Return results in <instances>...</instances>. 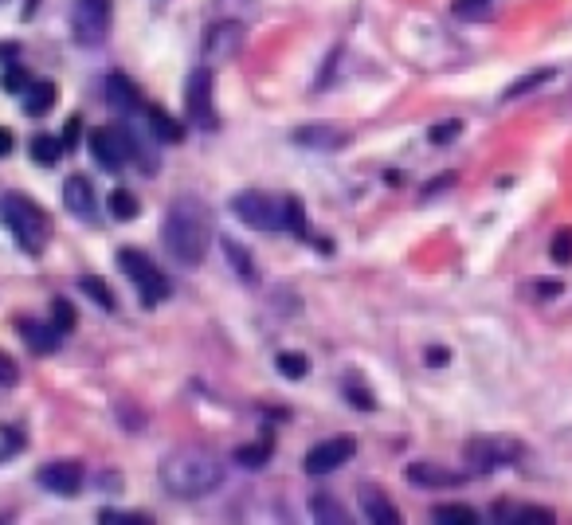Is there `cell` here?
Listing matches in <instances>:
<instances>
[{
	"mask_svg": "<svg viewBox=\"0 0 572 525\" xmlns=\"http://www.w3.org/2000/svg\"><path fill=\"white\" fill-rule=\"evenodd\" d=\"M79 287L87 290V294L95 298L102 310H114V294H110V287H106L98 275H83V279H79Z\"/></svg>",
	"mask_w": 572,
	"mask_h": 525,
	"instance_id": "cell-27",
	"label": "cell"
},
{
	"mask_svg": "<svg viewBox=\"0 0 572 525\" xmlns=\"http://www.w3.org/2000/svg\"><path fill=\"white\" fill-rule=\"evenodd\" d=\"M59 153H63V145H59L55 134H36V138H32V157H36L40 165H55Z\"/></svg>",
	"mask_w": 572,
	"mask_h": 525,
	"instance_id": "cell-22",
	"label": "cell"
},
{
	"mask_svg": "<svg viewBox=\"0 0 572 525\" xmlns=\"http://www.w3.org/2000/svg\"><path fill=\"white\" fill-rule=\"evenodd\" d=\"M294 142L306 145V149H341L345 145V130L330 126V122H314V126L294 130Z\"/></svg>",
	"mask_w": 572,
	"mask_h": 525,
	"instance_id": "cell-14",
	"label": "cell"
},
{
	"mask_svg": "<svg viewBox=\"0 0 572 525\" xmlns=\"http://www.w3.org/2000/svg\"><path fill=\"white\" fill-rule=\"evenodd\" d=\"M314 510H318V522H326V525L345 522V514L337 510V502H334V498H314Z\"/></svg>",
	"mask_w": 572,
	"mask_h": 525,
	"instance_id": "cell-33",
	"label": "cell"
},
{
	"mask_svg": "<svg viewBox=\"0 0 572 525\" xmlns=\"http://www.w3.org/2000/svg\"><path fill=\"white\" fill-rule=\"evenodd\" d=\"M349 400H353L357 408H373V400H369V396H365L361 388H349Z\"/></svg>",
	"mask_w": 572,
	"mask_h": 525,
	"instance_id": "cell-40",
	"label": "cell"
},
{
	"mask_svg": "<svg viewBox=\"0 0 572 525\" xmlns=\"http://www.w3.org/2000/svg\"><path fill=\"white\" fill-rule=\"evenodd\" d=\"M110 12L114 4L110 0H79L75 12H71V28H75V40L83 48H98L110 32Z\"/></svg>",
	"mask_w": 572,
	"mask_h": 525,
	"instance_id": "cell-7",
	"label": "cell"
},
{
	"mask_svg": "<svg viewBox=\"0 0 572 525\" xmlns=\"http://www.w3.org/2000/svg\"><path fill=\"white\" fill-rule=\"evenodd\" d=\"M353 451H357V439L353 435H334V439H326V443H318L310 455H306V475H330L337 467H345L349 459H353Z\"/></svg>",
	"mask_w": 572,
	"mask_h": 525,
	"instance_id": "cell-10",
	"label": "cell"
},
{
	"mask_svg": "<svg viewBox=\"0 0 572 525\" xmlns=\"http://www.w3.org/2000/svg\"><path fill=\"white\" fill-rule=\"evenodd\" d=\"M79 130H83L79 118H71V122H67V134H63V149H75V145H79Z\"/></svg>",
	"mask_w": 572,
	"mask_h": 525,
	"instance_id": "cell-39",
	"label": "cell"
},
{
	"mask_svg": "<svg viewBox=\"0 0 572 525\" xmlns=\"http://www.w3.org/2000/svg\"><path fill=\"white\" fill-rule=\"evenodd\" d=\"M220 482H224V467L216 463L212 451L181 447V451H169V455L161 459V486H165L173 498H204V494H212Z\"/></svg>",
	"mask_w": 572,
	"mask_h": 525,
	"instance_id": "cell-1",
	"label": "cell"
},
{
	"mask_svg": "<svg viewBox=\"0 0 572 525\" xmlns=\"http://www.w3.org/2000/svg\"><path fill=\"white\" fill-rule=\"evenodd\" d=\"M106 98H110V106H114V110H122L126 118L142 106V98H138V91H134V83H130L122 71H110V79H106Z\"/></svg>",
	"mask_w": 572,
	"mask_h": 525,
	"instance_id": "cell-16",
	"label": "cell"
},
{
	"mask_svg": "<svg viewBox=\"0 0 572 525\" xmlns=\"http://www.w3.org/2000/svg\"><path fill=\"white\" fill-rule=\"evenodd\" d=\"M8 153H12V134L0 126V157H8Z\"/></svg>",
	"mask_w": 572,
	"mask_h": 525,
	"instance_id": "cell-41",
	"label": "cell"
},
{
	"mask_svg": "<svg viewBox=\"0 0 572 525\" xmlns=\"http://www.w3.org/2000/svg\"><path fill=\"white\" fill-rule=\"evenodd\" d=\"M91 153H95V161L102 169L118 173L126 161L138 157V142H134V134L122 130V126H98V130H91Z\"/></svg>",
	"mask_w": 572,
	"mask_h": 525,
	"instance_id": "cell-6",
	"label": "cell"
},
{
	"mask_svg": "<svg viewBox=\"0 0 572 525\" xmlns=\"http://www.w3.org/2000/svg\"><path fill=\"white\" fill-rule=\"evenodd\" d=\"M145 122H149V134H153L157 142H165V145L185 142V126H181L177 118H169L161 106H149V110H145Z\"/></svg>",
	"mask_w": 572,
	"mask_h": 525,
	"instance_id": "cell-17",
	"label": "cell"
},
{
	"mask_svg": "<svg viewBox=\"0 0 572 525\" xmlns=\"http://www.w3.org/2000/svg\"><path fill=\"white\" fill-rule=\"evenodd\" d=\"M83 467L79 463H48V467H40V486L48 490V494H63V498H71V494H79L83 490Z\"/></svg>",
	"mask_w": 572,
	"mask_h": 525,
	"instance_id": "cell-11",
	"label": "cell"
},
{
	"mask_svg": "<svg viewBox=\"0 0 572 525\" xmlns=\"http://www.w3.org/2000/svg\"><path fill=\"white\" fill-rule=\"evenodd\" d=\"M4 87H8V91H28V79H24V71H20V67H8V75H4Z\"/></svg>",
	"mask_w": 572,
	"mask_h": 525,
	"instance_id": "cell-37",
	"label": "cell"
},
{
	"mask_svg": "<svg viewBox=\"0 0 572 525\" xmlns=\"http://www.w3.org/2000/svg\"><path fill=\"white\" fill-rule=\"evenodd\" d=\"M110 216H114V220H134V216H138V200H134V192H126V189L110 192Z\"/></svg>",
	"mask_w": 572,
	"mask_h": 525,
	"instance_id": "cell-24",
	"label": "cell"
},
{
	"mask_svg": "<svg viewBox=\"0 0 572 525\" xmlns=\"http://www.w3.org/2000/svg\"><path fill=\"white\" fill-rule=\"evenodd\" d=\"M243 40H247V32H243L239 24H216V28L208 32V40H204V51H208V59L228 63V59H236L239 55Z\"/></svg>",
	"mask_w": 572,
	"mask_h": 525,
	"instance_id": "cell-12",
	"label": "cell"
},
{
	"mask_svg": "<svg viewBox=\"0 0 572 525\" xmlns=\"http://www.w3.org/2000/svg\"><path fill=\"white\" fill-rule=\"evenodd\" d=\"M232 208H236V216L243 224L259 228L267 236L286 228V200H275L267 192H239L236 200H232Z\"/></svg>",
	"mask_w": 572,
	"mask_h": 525,
	"instance_id": "cell-4",
	"label": "cell"
},
{
	"mask_svg": "<svg viewBox=\"0 0 572 525\" xmlns=\"http://www.w3.org/2000/svg\"><path fill=\"white\" fill-rule=\"evenodd\" d=\"M286 228L294 239H310V224H306V212H302V200L286 196Z\"/></svg>",
	"mask_w": 572,
	"mask_h": 525,
	"instance_id": "cell-23",
	"label": "cell"
},
{
	"mask_svg": "<svg viewBox=\"0 0 572 525\" xmlns=\"http://www.w3.org/2000/svg\"><path fill=\"white\" fill-rule=\"evenodd\" d=\"M51 106H55V83H28V91H24V114L44 118Z\"/></svg>",
	"mask_w": 572,
	"mask_h": 525,
	"instance_id": "cell-20",
	"label": "cell"
},
{
	"mask_svg": "<svg viewBox=\"0 0 572 525\" xmlns=\"http://www.w3.org/2000/svg\"><path fill=\"white\" fill-rule=\"evenodd\" d=\"M0 220L8 224V232L16 236V243H20L28 255H40L51 243L48 212H44L36 200L20 196V192H8V196L0 200Z\"/></svg>",
	"mask_w": 572,
	"mask_h": 525,
	"instance_id": "cell-3",
	"label": "cell"
},
{
	"mask_svg": "<svg viewBox=\"0 0 572 525\" xmlns=\"http://www.w3.org/2000/svg\"><path fill=\"white\" fill-rule=\"evenodd\" d=\"M63 204H67L71 216L95 220V189H91V181H87V177H67V185H63Z\"/></svg>",
	"mask_w": 572,
	"mask_h": 525,
	"instance_id": "cell-13",
	"label": "cell"
},
{
	"mask_svg": "<svg viewBox=\"0 0 572 525\" xmlns=\"http://www.w3.org/2000/svg\"><path fill=\"white\" fill-rule=\"evenodd\" d=\"M549 255H553V263H561V267H569L572 263V228H561L553 243H549Z\"/></svg>",
	"mask_w": 572,
	"mask_h": 525,
	"instance_id": "cell-29",
	"label": "cell"
},
{
	"mask_svg": "<svg viewBox=\"0 0 572 525\" xmlns=\"http://www.w3.org/2000/svg\"><path fill=\"white\" fill-rule=\"evenodd\" d=\"M494 4H498V0H455L451 12H455L459 20H482V16L494 12Z\"/></svg>",
	"mask_w": 572,
	"mask_h": 525,
	"instance_id": "cell-25",
	"label": "cell"
},
{
	"mask_svg": "<svg viewBox=\"0 0 572 525\" xmlns=\"http://www.w3.org/2000/svg\"><path fill=\"white\" fill-rule=\"evenodd\" d=\"M459 130H463V122H439V126H431V145H447L459 138Z\"/></svg>",
	"mask_w": 572,
	"mask_h": 525,
	"instance_id": "cell-34",
	"label": "cell"
},
{
	"mask_svg": "<svg viewBox=\"0 0 572 525\" xmlns=\"http://www.w3.org/2000/svg\"><path fill=\"white\" fill-rule=\"evenodd\" d=\"M118 267H122V275L134 279V287L142 290V306H157L169 294V279L149 263V255H142L138 247H122L118 251Z\"/></svg>",
	"mask_w": 572,
	"mask_h": 525,
	"instance_id": "cell-5",
	"label": "cell"
},
{
	"mask_svg": "<svg viewBox=\"0 0 572 525\" xmlns=\"http://www.w3.org/2000/svg\"><path fill=\"white\" fill-rule=\"evenodd\" d=\"M271 459V443H247V447H239V463L243 467H263Z\"/></svg>",
	"mask_w": 572,
	"mask_h": 525,
	"instance_id": "cell-30",
	"label": "cell"
},
{
	"mask_svg": "<svg viewBox=\"0 0 572 525\" xmlns=\"http://www.w3.org/2000/svg\"><path fill=\"white\" fill-rule=\"evenodd\" d=\"M506 522H514V525H549V522H553V514H549V510H518V514H510Z\"/></svg>",
	"mask_w": 572,
	"mask_h": 525,
	"instance_id": "cell-35",
	"label": "cell"
},
{
	"mask_svg": "<svg viewBox=\"0 0 572 525\" xmlns=\"http://www.w3.org/2000/svg\"><path fill=\"white\" fill-rule=\"evenodd\" d=\"M361 510H365V518L377 525H400V514H396V506L384 498V490L377 486H361Z\"/></svg>",
	"mask_w": 572,
	"mask_h": 525,
	"instance_id": "cell-15",
	"label": "cell"
},
{
	"mask_svg": "<svg viewBox=\"0 0 572 525\" xmlns=\"http://www.w3.org/2000/svg\"><path fill=\"white\" fill-rule=\"evenodd\" d=\"M12 384H16V365L0 353V388H12Z\"/></svg>",
	"mask_w": 572,
	"mask_h": 525,
	"instance_id": "cell-38",
	"label": "cell"
},
{
	"mask_svg": "<svg viewBox=\"0 0 572 525\" xmlns=\"http://www.w3.org/2000/svg\"><path fill=\"white\" fill-rule=\"evenodd\" d=\"M431 522L435 525H475V510H471V506H439V510H431Z\"/></svg>",
	"mask_w": 572,
	"mask_h": 525,
	"instance_id": "cell-21",
	"label": "cell"
},
{
	"mask_svg": "<svg viewBox=\"0 0 572 525\" xmlns=\"http://www.w3.org/2000/svg\"><path fill=\"white\" fill-rule=\"evenodd\" d=\"M224 251L232 255V263H236V271L243 275V279H255V267H251V255L247 251H239L236 239H224Z\"/></svg>",
	"mask_w": 572,
	"mask_h": 525,
	"instance_id": "cell-32",
	"label": "cell"
},
{
	"mask_svg": "<svg viewBox=\"0 0 572 525\" xmlns=\"http://www.w3.org/2000/svg\"><path fill=\"white\" fill-rule=\"evenodd\" d=\"M161 239H165L169 255L181 259L185 267L204 263L208 243H212V224H208L204 204H196V200H177V204L169 208V216H165Z\"/></svg>",
	"mask_w": 572,
	"mask_h": 525,
	"instance_id": "cell-2",
	"label": "cell"
},
{
	"mask_svg": "<svg viewBox=\"0 0 572 525\" xmlns=\"http://www.w3.org/2000/svg\"><path fill=\"white\" fill-rule=\"evenodd\" d=\"M98 522H102V525H153L149 518H138V514H122V510H106Z\"/></svg>",
	"mask_w": 572,
	"mask_h": 525,
	"instance_id": "cell-36",
	"label": "cell"
},
{
	"mask_svg": "<svg viewBox=\"0 0 572 525\" xmlns=\"http://www.w3.org/2000/svg\"><path fill=\"white\" fill-rule=\"evenodd\" d=\"M463 455H467V467L475 475H486V471H498V467L514 463L518 459V443L514 439H498V435H482V439L467 443Z\"/></svg>",
	"mask_w": 572,
	"mask_h": 525,
	"instance_id": "cell-8",
	"label": "cell"
},
{
	"mask_svg": "<svg viewBox=\"0 0 572 525\" xmlns=\"http://www.w3.org/2000/svg\"><path fill=\"white\" fill-rule=\"evenodd\" d=\"M51 318H55V330H59V334H71V330H75V306H71L67 298H55V302H51Z\"/></svg>",
	"mask_w": 572,
	"mask_h": 525,
	"instance_id": "cell-28",
	"label": "cell"
},
{
	"mask_svg": "<svg viewBox=\"0 0 572 525\" xmlns=\"http://www.w3.org/2000/svg\"><path fill=\"white\" fill-rule=\"evenodd\" d=\"M428 365H447V349H431Z\"/></svg>",
	"mask_w": 572,
	"mask_h": 525,
	"instance_id": "cell-42",
	"label": "cell"
},
{
	"mask_svg": "<svg viewBox=\"0 0 572 525\" xmlns=\"http://www.w3.org/2000/svg\"><path fill=\"white\" fill-rule=\"evenodd\" d=\"M20 337H24V341H28V349H36L40 357L55 353V345H59V330H55V326H44V322H36V318H24V322H20Z\"/></svg>",
	"mask_w": 572,
	"mask_h": 525,
	"instance_id": "cell-18",
	"label": "cell"
},
{
	"mask_svg": "<svg viewBox=\"0 0 572 525\" xmlns=\"http://www.w3.org/2000/svg\"><path fill=\"white\" fill-rule=\"evenodd\" d=\"M549 75H553V71H533V75H525L522 83H514V87H506V95H502V98H522V95H529L533 87H541V83H549Z\"/></svg>",
	"mask_w": 572,
	"mask_h": 525,
	"instance_id": "cell-31",
	"label": "cell"
},
{
	"mask_svg": "<svg viewBox=\"0 0 572 525\" xmlns=\"http://www.w3.org/2000/svg\"><path fill=\"white\" fill-rule=\"evenodd\" d=\"M275 365H279V373L290 377V381H302V377L310 373V361H306L302 353H279V357H275Z\"/></svg>",
	"mask_w": 572,
	"mask_h": 525,
	"instance_id": "cell-26",
	"label": "cell"
},
{
	"mask_svg": "<svg viewBox=\"0 0 572 525\" xmlns=\"http://www.w3.org/2000/svg\"><path fill=\"white\" fill-rule=\"evenodd\" d=\"M185 102H189V118L200 130H216V106H212V71L196 67L185 87Z\"/></svg>",
	"mask_w": 572,
	"mask_h": 525,
	"instance_id": "cell-9",
	"label": "cell"
},
{
	"mask_svg": "<svg viewBox=\"0 0 572 525\" xmlns=\"http://www.w3.org/2000/svg\"><path fill=\"white\" fill-rule=\"evenodd\" d=\"M408 482L412 486H463V475H455L447 467H435V463H412Z\"/></svg>",
	"mask_w": 572,
	"mask_h": 525,
	"instance_id": "cell-19",
	"label": "cell"
}]
</instances>
